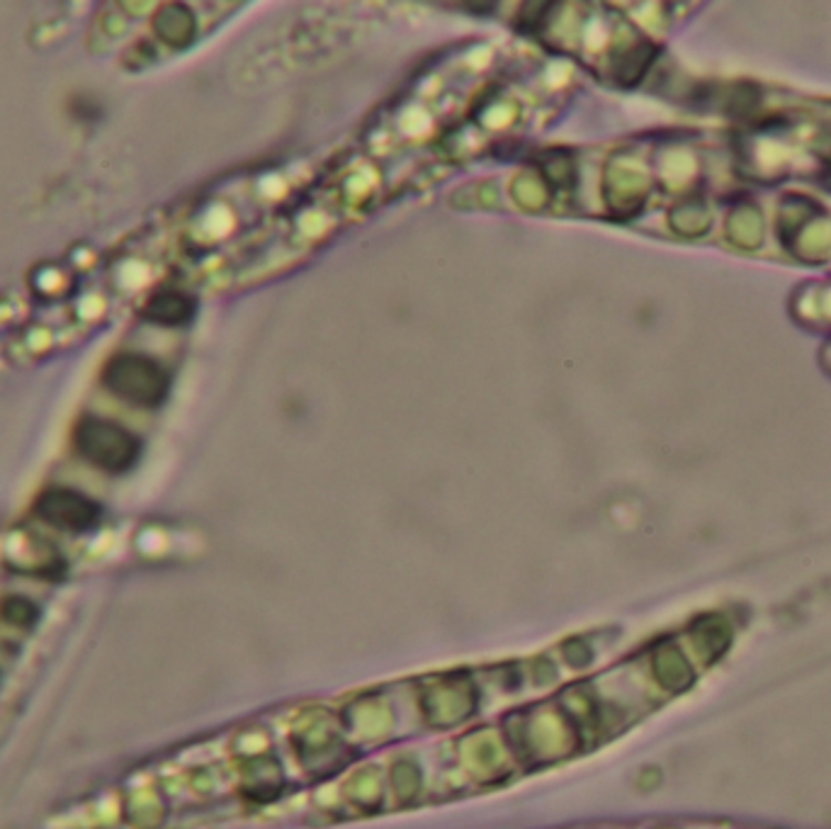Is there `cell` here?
<instances>
[{
	"instance_id": "obj_3",
	"label": "cell",
	"mask_w": 831,
	"mask_h": 829,
	"mask_svg": "<svg viewBox=\"0 0 831 829\" xmlns=\"http://www.w3.org/2000/svg\"><path fill=\"white\" fill-rule=\"evenodd\" d=\"M37 519L61 533H88L100 521V504L71 487H49L34 501Z\"/></svg>"
},
{
	"instance_id": "obj_4",
	"label": "cell",
	"mask_w": 831,
	"mask_h": 829,
	"mask_svg": "<svg viewBox=\"0 0 831 829\" xmlns=\"http://www.w3.org/2000/svg\"><path fill=\"white\" fill-rule=\"evenodd\" d=\"M142 317L158 326H183L195 317V299L178 290H161L146 299Z\"/></svg>"
},
{
	"instance_id": "obj_2",
	"label": "cell",
	"mask_w": 831,
	"mask_h": 829,
	"mask_svg": "<svg viewBox=\"0 0 831 829\" xmlns=\"http://www.w3.org/2000/svg\"><path fill=\"white\" fill-rule=\"evenodd\" d=\"M100 382L110 395L136 407H158L168 397L171 377L154 358L142 354H117L105 362Z\"/></svg>"
},
{
	"instance_id": "obj_5",
	"label": "cell",
	"mask_w": 831,
	"mask_h": 829,
	"mask_svg": "<svg viewBox=\"0 0 831 829\" xmlns=\"http://www.w3.org/2000/svg\"><path fill=\"white\" fill-rule=\"evenodd\" d=\"M154 32L158 40L171 49L191 47L197 32V20L185 6H166L156 12Z\"/></svg>"
},
{
	"instance_id": "obj_6",
	"label": "cell",
	"mask_w": 831,
	"mask_h": 829,
	"mask_svg": "<svg viewBox=\"0 0 831 829\" xmlns=\"http://www.w3.org/2000/svg\"><path fill=\"white\" fill-rule=\"evenodd\" d=\"M732 625H729L720 615L702 621L696 627V645L705 664L720 659L725 652L732 645Z\"/></svg>"
},
{
	"instance_id": "obj_1",
	"label": "cell",
	"mask_w": 831,
	"mask_h": 829,
	"mask_svg": "<svg viewBox=\"0 0 831 829\" xmlns=\"http://www.w3.org/2000/svg\"><path fill=\"white\" fill-rule=\"evenodd\" d=\"M73 448L88 464L107 474L130 472L142 452V443L132 431L98 417H85L75 423Z\"/></svg>"
}]
</instances>
